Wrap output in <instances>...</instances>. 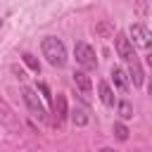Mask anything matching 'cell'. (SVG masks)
<instances>
[{
  "label": "cell",
  "mask_w": 152,
  "mask_h": 152,
  "mask_svg": "<svg viewBox=\"0 0 152 152\" xmlns=\"http://www.w3.org/2000/svg\"><path fill=\"white\" fill-rule=\"evenodd\" d=\"M40 50H43V57H45V59H48L52 66L62 69V66L66 64V48H64V43H62L59 38H55V36L43 38Z\"/></svg>",
  "instance_id": "1"
},
{
  "label": "cell",
  "mask_w": 152,
  "mask_h": 152,
  "mask_svg": "<svg viewBox=\"0 0 152 152\" xmlns=\"http://www.w3.org/2000/svg\"><path fill=\"white\" fill-rule=\"evenodd\" d=\"M74 57H76V62H78L86 71H90V69H95V66H97L95 50H93L88 43H83V40H78V43L74 45Z\"/></svg>",
  "instance_id": "2"
},
{
  "label": "cell",
  "mask_w": 152,
  "mask_h": 152,
  "mask_svg": "<svg viewBox=\"0 0 152 152\" xmlns=\"http://www.w3.org/2000/svg\"><path fill=\"white\" fill-rule=\"evenodd\" d=\"M21 95H24V102H26V107H28L31 116H33V119H38V121H48V112H45V107H43L40 97L36 95V90H33V88H21Z\"/></svg>",
  "instance_id": "3"
},
{
  "label": "cell",
  "mask_w": 152,
  "mask_h": 152,
  "mask_svg": "<svg viewBox=\"0 0 152 152\" xmlns=\"http://www.w3.org/2000/svg\"><path fill=\"white\" fill-rule=\"evenodd\" d=\"M128 38L135 48H142V50H150L152 48V31L145 26V24H133L128 28Z\"/></svg>",
  "instance_id": "4"
},
{
  "label": "cell",
  "mask_w": 152,
  "mask_h": 152,
  "mask_svg": "<svg viewBox=\"0 0 152 152\" xmlns=\"http://www.w3.org/2000/svg\"><path fill=\"white\" fill-rule=\"evenodd\" d=\"M114 48H116V52H119L121 59H126V62L138 59V57H135V50H133V43H131V38H128V33L119 31L116 38H114Z\"/></svg>",
  "instance_id": "5"
},
{
  "label": "cell",
  "mask_w": 152,
  "mask_h": 152,
  "mask_svg": "<svg viewBox=\"0 0 152 152\" xmlns=\"http://www.w3.org/2000/svg\"><path fill=\"white\" fill-rule=\"evenodd\" d=\"M52 114H55V126H62V121L69 116V109H66V97L64 95H57L52 97Z\"/></svg>",
  "instance_id": "6"
},
{
  "label": "cell",
  "mask_w": 152,
  "mask_h": 152,
  "mask_svg": "<svg viewBox=\"0 0 152 152\" xmlns=\"http://www.w3.org/2000/svg\"><path fill=\"white\" fill-rule=\"evenodd\" d=\"M0 124H5L12 131H19V119H17V114L10 109V104L2 97H0Z\"/></svg>",
  "instance_id": "7"
},
{
  "label": "cell",
  "mask_w": 152,
  "mask_h": 152,
  "mask_svg": "<svg viewBox=\"0 0 152 152\" xmlns=\"http://www.w3.org/2000/svg\"><path fill=\"white\" fill-rule=\"evenodd\" d=\"M74 83H76V88H78L86 97L93 93V83H90V76H88L86 71H74Z\"/></svg>",
  "instance_id": "8"
},
{
  "label": "cell",
  "mask_w": 152,
  "mask_h": 152,
  "mask_svg": "<svg viewBox=\"0 0 152 152\" xmlns=\"http://www.w3.org/2000/svg\"><path fill=\"white\" fill-rule=\"evenodd\" d=\"M71 121H74V126H86V124L90 121L88 107H86V104H74V109H71Z\"/></svg>",
  "instance_id": "9"
},
{
  "label": "cell",
  "mask_w": 152,
  "mask_h": 152,
  "mask_svg": "<svg viewBox=\"0 0 152 152\" xmlns=\"http://www.w3.org/2000/svg\"><path fill=\"white\" fill-rule=\"evenodd\" d=\"M112 81H114V86H116L121 93L128 90V76H126V71H124L121 66H114V69H112Z\"/></svg>",
  "instance_id": "10"
},
{
  "label": "cell",
  "mask_w": 152,
  "mask_h": 152,
  "mask_svg": "<svg viewBox=\"0 0 152 152\" xmlns=\"http://www.w3.org/2000/svg\"><path fill=\"white\" fill-rule=\"evenodd\" d=\"M128 76H131V81H133V86H142V81H145V76H142V66H140V62H138V59H133V62H128Z\"/></svg>",
  "instance_id": "11"
},
{
  "label": "cell",
  "mask_w": 152,
  "mask_h": 152,
  "mask_svg": "<svg viewBox=\"0 0 152 152\" xmlns=\"http://www.w3.org/2000/svg\"><path fill=\"white\" fill-rule=\"evenodd\" d=\"M97 90H100V100H102V104H107V107H114V93H112V88H109V83L107 81H100V86H97Z\"/></svg>",
  "instance_id": "12"
},
{
  "label": "cell",
  "mask_w": 152,
  "mask_h": 152,
  "mask_svg": "<svg viewBox=\"0 0 152 152\" xmlns=\"http://www.w3.org/2000/svg\"><path fill=\"white\" fill-rule=\"evenodd\" d=\"M95 31H97L102 38H114V24H109V21H100V24L95 26Z\"/></svg>",
  "instance_id": "13"
},
{
  "label": "cell",
  "mask_w": 152,
  "mask_h": 152,
  "mask_svg": "<svg viewBox=\"0 0 152 152\" xmlns=\"http://www.w3.org/2000/svg\"><path fill=\"white\" fill-rule=\"evenodd\" d=\"M116 107H119V116H121L124 121L133 119V107H131V102H128V100H121V102H119Z\"/></svg>",
  "instance_id": "14"
},
{
  "label": "cell",
  "mask_w": 152,
  "mask_h": 152,
  "mask_svg": "<svg viewBox=\"0 0 152 152\" xmlns=\"http://www.w3.org/2000/svg\"><path fill=\"white\" fill-rule=\"evenodd\" d=\"M21 59H24V64H26L31 71H36V74L40 71V62H38V59H36L31 52H24V57H21Z\"/></svg>",
  "instance_id": "15"
},
{
  "label": "cell",
  "mask_w": 152,
  "mask_h": 152,
  "mask_svg": "<svg viewBox=\"0 0 152 152\" xmlns=\"http://www.w3.org/2000/svg\"><path fill=\"white\" fill-rule=\"evenodd\" d=\"M114 135H116L119 140H128V128H126L121 121H116V124H114Z\"/></svg>",
  "instance_id": "16"
},
{
  "label": "cell",
  "mask_w": 152,
  "mask_h": 152,
  "mask_svg": "<svg viewBox=\"0 0 152 152\" xmlns=\"http://www.w3.org/2000/svg\"><path fill=\"white\" fill-rule=\"evenodd\" d=\"M38 90H40V93H43V97H45V100H48V102H52V95H50V88H48V86H45V83H38Z\"/></svg>",
  "instance_id": "17"
},
{
  "label": "cell",
  "mask_w": 152,
  "mask_h": 152,
  "mask_svg": "<svg viewBox=\"0 0 152 152\" xmlns=\"http://www.w3.org/2000/svg\"><path fill=\"white\" fill-rule=\"evenodd\" d=\"M145 62H147V66H150V69H152V50H150V52H147V57H145Z\"/></svg>",
  "instance_id": "18"
},
{
  "label": "cell",
  "mask_w": 152,
  "mask_h": 152,
  "mask_svg": "<svg viewBox=\"0 0 152 152\" xmlns=\"http://www.w3.org/2000/svg\"><path fill=\"white\" fill-rule=\"evenodd\" d=\"M147 90H150V95H152V76H150V81H147Z\"/></svg>",
  "instance_id": "19"
},
{
  "label": "cell",
  "mask_w": 152,
  "mask_h": 152,
  "mask_svg": "<svg viewBox=\"0 0 152 152\" xmlns=\"http://www.w3.org/2000/svg\"><path fill=\"white\" fill-rule=\"evenodd\" d=\"M0 28H2V19H0Z\"/></svg>",
  "instance_id": "20"
}]
</instances>
